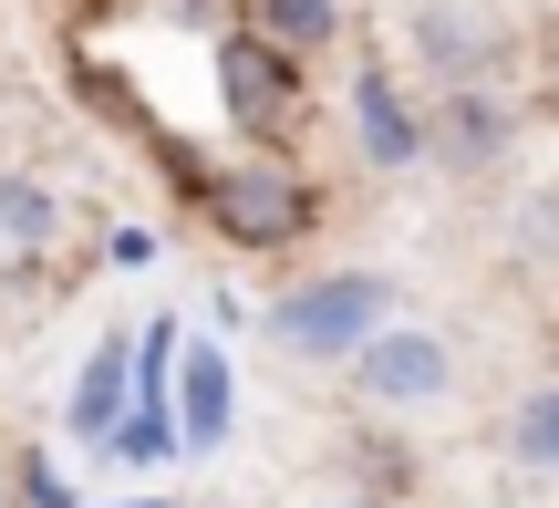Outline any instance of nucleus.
<instances>
[{
	"label": "nucleus",
	"instance_id": "obj_1",
	"mask_svg": "<svg viewBox=\"0 0 559 508\" xmlns=\"http://www.w3.org/2000/svg\"><path fill=\"white\" fill-rule=\"evenodd\" d=\"M383 322H394V281L383 270H321V281L270 302V343L300 353V364H353Z\"/></svg>",
	"mask_w": 559,
	"mask_h": 508
},
{
	"label": "nucleus",
	"instance_id": "obj_2",
	"mask_svg": "<svg viewBox=\"0 0 559 508\" xmlns=\"http://www.w3.org/2000/svg\"><path fill=\"white\" fill-rule=\"evenodd\" d=\"M445 385H456V353H445L425 322H383L373 343L353 353V394H362V405H394L404 415V405H436Z\"/></svg>",
	"mask_w": 559,
	"mask_h": 508
},
{
	"label": "nucleus",
	"instance_id": "obj_3",
	"mask_svg": "<svg viewBox=\"0 0 559 508\" xmlns=\"http://www.w3.org/2000/svg\"><path fill=\"white\" fill-rule=\"evenodd\" d=\"M207 218L239 249H280V239L311 228V177H290V166H239L228 187H207Z\"/></svg>",
	"mask_w": 559,
	"mask_h": 508
},
{
	"label": "nucleus",
	"instance_id": "obj_4",
	"mask_svg": "<svg viewBox=\"0 0 559 508\" xmlns=\"http://www.w3.org/2000/svg\"><path fill=\"white\" fill-rule=\"evenodd\" d=\"M228 104H239L249 125H290L300 83H290V62H280L270 42H228Z\"/></svg>",
	"mask_w": 559,
	"mask_h": 508
},
{
	"label": "nucleus",
	"instance_id": "obj_5",
	"mask_svg": "<svg viewBox=\"0 0 559 508\" xmlns=\"http://www.w3.org/2000/svg\"><path fill=\"white\" fill-rule=\"evenodd\" d=\"M353 125H362V156H373V166H415V156H425V125L404 115V94H394L383 73L353 83Z\"/></svg>",
	"mask_w": 559,
	"mask_h": 508
},
{
	"label": "nucleus",
	"instance_id": "obj_6",
	"mask_svg": "<svg viewBox=\"0 0 559 508\" xmlns=\"http://www.w3.org/2000/svg\"><path fill=\"white\" fill-rule=\"evenodd\" d=\"M124 405H135V364H124V343H104L83 364V385H73V436H115Z\"/></svg>",
	"mask_w": 559,
	"mask_h": 508
},
{
	"label": "nucleus",
	"instance_id": "obj_7",
	"mask_svg": "<svg viewBox=\"0 0 559 508\" xmlns=\"http://www.w3.org/2000/svg\"><path fill=\"white\" fill-rule=\"evenodd\" d=\"M228 436V364L218 353H187V436L177 447H218Z\"/></svg>",
	"mask_w": 559,
	"mask_h": 508
},
{
	"label": "nucleus",
	"instance_id": "obj_8",
	"mask_svg": "<svg viewBox=\"0 0 559 508\" xmlns=\"http://www.w3.org/2000/svg\"><path fill=\"white\" fill-rule=\"evenodd\" d=\"M508 447H519V468H539V477H559V385H539L519 415H508Z\"/></svg>",
	"mask_w": 559,
	"mask_h": 508
},
{
	"label": "nucleus",
	"instance_id": "obj_9",
	"mask_svg": "<svg viewBox=\"0 0 559 508\" xmlns=\"http://www.w3.org/2000/svg\"><path fill=\"white\" fill-rule=\"evenodd\" d=\"M115 457H135V468H156L166 447H177V415H166V394H135V405L115 415V436H104Z\"/></svg>",
	"mask_w": 559,
	"mask_h": 508
},
{
	"label": "nucleus",
	"instance_id": "obj_10",
	"mask_svg": "<svg viewBox=\"0 0 559 508\" xmlns=\"http://www.w3.org/2000/svg\"><path fill=\"white\" fill-rule=\"evenodd\" d=\"M52 218H62V208H52V187L0 177V239H21V249H32V239H52Z\"/></svg>",
	"mask_w": 559,
	"mask_h": 508
},
{
	"label": "nucleus",
	"instance_id": "obj_11",
	"mask_svg": "<svg viewBox=\"0 0 559 508\" xmlns=\"http://www.w3.org/2000/svg\"><path fill=\"white\" fill-rule=\"evenodd\" d=\"M445 145H456L466 166H477V156H498V145H508V115H498L487 94H456V115H445Z\"/></svg>",
	"mask_w": 559,
	"mask_h": 508
},
{
	"label": "nucleus",
	"instance_id": "obj_12",
	"mask_svg": "<svg viewBox=\"0 0 559 508\" xmlns=\"http://www.w3.org/2000/svg\"><path fill=\"white\" fill-rule=\"evenodd\" d=\"M270 21V42H332V0H249Z\"/></svg>",
	"mask_w": 559,
	"mask_h": 508
},
{
	"label": "nucleus",
	"instance_id": "obj_13",
	"mask_svg": "<svg viewBox=\"0 0 559 508\" xmlns=\"http://www.w3.org/2000/svg\"><path fill=\"white\" fill-rule=\"evenodd\" d=\"M0 508H11V468H0Z\"/></svg>",
	"mask_w": 559,
	"mask_h": 508
},
{
	"label": "nucleus",
	"instance_id": "obj_14",
	"mask_svg": "<svg viewBox=\"0 0 559 508\" xmlns=\"http://www.w3.org/2000/svg\"><path fill=\"white\" fill-rule=\"evenodd\" d=\"M135 508H166V498H135Z\"/></svg>",
	"mask_w": 559,
	"mask_h": 508
}]
</instances>
